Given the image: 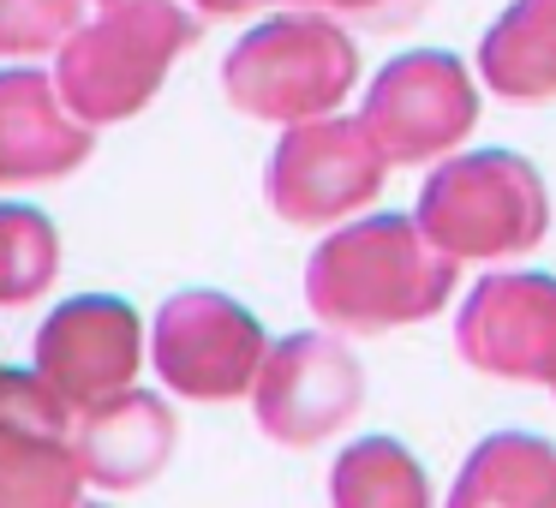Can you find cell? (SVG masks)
Returning <instances> with one entry per match:
<instances>
[{
  "label": "cell",
  "instance_id": "cell-20",
  "mask_svg": "<svg viewBox=\"0 0 556 508\" xmlns=\"http://www.w3.org/2000/svg\"><path fill=\"white\" fill-rule=\"evenodd\" d=\"M78 508H97V503H78Z\"/></svg>",
  "mask_w": 556,
  "mask_h": 508
},
{
  "label": "cell",
  "instance_id": "cell-18",
  "mask_svg": "<svg viewBox=\"0 0 556 508\" xmlns=\"http://www.w3.org/2000/svg\"><path fill=\"white\" fill-rule=\"evenodd\" d=\"M198 13H252V7H300L312 18H348V25H365V30H401L431 7V0H192Z\"/></svg>",
  "mask_w": 556,
  "mask_h": 508
},
{
  "label": "cell",
  "instance_id": "cell-19",
  "mask_svg": "<svg viewBox=\"0 0 556 508\" xmlns=\"http://www.w3.org/2000/svg\"><path fill=\"white\" fill-rule=\"evenodd\" d=\"M85 0H0V54L66 49Z\"/></svg>",
  "mask_w": 556,
  "mask_h": 508
},
{
  "label": "cell",
  "instance_id": "cell-9",
  "mask_svg": "<svg viewBox=\"0 0 556 508\" xmlns=\"http://www.w3.org/2000/svg\"><path fill=\"white\" fill-rule=\"evenodd\" d=\"M138 359H144L138 312L109 293H78L54 305L49 323L37 329V377L78 412L132 389Z\"/></svg>",
  "mask_w": 556,
  "mask_h": 508
},
{
  "label": "cell",
  "instance_id": "cell-8",
  "mask_svg": "<svg viewBox=\"0 0 556 508\" xmlns=\"http://www.w3.org/2000/svg\"><path fill=\"white\" fill-rule=\"evenodd\" d=\"M365 401V371L336 335H288L264 353V371L252 383V407L276 443L305 448L324 443L329 431L359 412Z\"/></svg>",
  "mask_w": 556,
  "mask_h": 508
},
{
  "label": "cell",
  "instance_id": "cell-15",
  "mask_svg": "<svg viewBox=\"0 0 556 508\" xmlns=\"http://www.w3.org/2000/svg\"><path fill=\"white\" fill-rule=\"evenodd\" d=\"M73 436L0 419V508H78Z\"/></svg>",
  "mask_w": 556,
  "mask_h": 508
},
{
  "label": "cell",
  "instance_id": "cell-11",
  "mask_svg": "<svg viewBox=\"0 0 556 508\" xmlns=\"http://www.w3.org/2000/svg\"><path fill=\"white\" fill-rule=\"evenodd\" d=\"M168 455H174V412L162 395H144V389H121V395L97 401L73 419L78 479L102 484V491H138L168 467Z\"/></svg>",
  "mask_w": 556,
  "mask_h": 508
},
{
  "label": "cell",
  "instance_id": "cell-13",
  "mask_svg": "<svg viewBox=\"0 0 556 508\" xmlns=\"http://www.w3.org/2000/svg\"><path fill=\"white\" fill-rule=\"evenodd\" d=\"M479 73L508 102L556 97V0H515L479 42Z\"/></svg>",
  "mask_w": 556,
  "mask_h": 508
},
{
  "label": "cell",
  "instance_id": "cell-12",
  "mask_svg": "<svg viewBox=\"0 0 556 508\" xmlns=\"http://www.w3.org/2000/svg\"><path fill=\"white\" fill-rule=\"evenodd\" d=\"M90 126L66 114L61 90L42 73H0V186L61 180L90 156Z\"/></svg>",
  "mask_w": 556,
  "mask_h": 508
},
{
  "label": "cell",
  "instance_id": "cell-2",
  "mask_svg": "<svg viewBox=\"0 0 556 508\" xmlns=\"http://www.w3.org/2000/svg\"><path fill=\"white\" fill-rule=\"evenodd\" d=\"M192 42L198 13L186 0H102V13L78 25L54 61V90L90 132L132 120Z\"/></svg>",
  "mask_w": 556,
  "mask_h": 508
},
{
  "label": "cell",
  "instance_id": "cell-17",
  "mask_svg": "<svg viewBox=\"0 0 556 508\" xmlns=\"http://www.w3.org/2000/svg\"><path fill=\"white\" fill-rule=\"evenodd\" d=\"M61 269V233L42 209L0 204V305H25Z\"/></svg>",
  "mask_w": 556,
  "mask_h": 508
},
{
  "label": "cell",
  "instance_id": "cell-3",
  "mask_svg": "<svg viewBox=\"0 0 556 508\" xmlns=\"http://www.w3.org/2000/svg\"><path fill=\"white\" fill-rule=\"evenodd\" d=\"M359 78V49L348 30L312 13H281L269 25L245 30L222 61V85L228 102L252 120L276 126H312L341 109V97Z\"/></svg>",
  "mask_w": 556,
  "mask_h": 508
},
{
  "label": "cell",
  "instance_id": "cell-5",
  "mask_svg": "<svg viewBox=\"0 0 556 508\" xmlns=\"http://www.w3.org/2000/svg\"><path fill=\"white\" fill-rule=\"evenodd\" d=\"M472 120H479V90H472L467 66L455 54H437V49H413L401 61H389L371 78L359 109L365 138L377 144V156L389 168L455 150L472 132Z\"/></svg>",
  "mask_w": 556,
  "mask_h": 508
},
{
  "label": "cell",
  "instance_id": "cell-6",
  "mask_svg": "<svg viewBox=\"0 0 556 508\" xmlns=\"http://www.w3.org/2000/svg\"><path fill=\"white\" fill-rule=\"evenodd\" d=\"M150 353H156V371L174 395L192 401H233L257 383L264 371V329L228 293H174L156 312V335H150Z\"/></svg>",
  "mask_w": 556,
  "mask_h": 508
},
{
  "label": "cell",
  "instance_id": "cell-1",
  "mask_svg": "<svg viewBox=\"0 0 556 508\" xmlns=\"http://www.w3.org/2000/svg\"><path fill=\"white\" fill-rule=\"evenodd\" d=\"M455 269L419 221L407 216H371L353 228L329 233L305 264V300H312L317 323L329 329H359V335H383V329L419 323V317L443 312L455 293Z\"/></svg>",
  "mask_w": 556,
  "mask_h": 508
},
{
  "label": "cell",
  "instance_id": "cell-10",
  "mask_svg": "<svg viewBox=\"0 0 556 508\" xmlns=\"http://www.w3.org/2000/svg\"><path fill=\"white\" fill-rule=\"evenodd\" d=\"M467 365L515 383L556 389V281L551 276H484L455 323Z\"/></svg>",
  "mask_w": 556,
  "mask_h": 508
},
{
  "label": "cell",
  "instance_id": "cell-16",
  "mask_svg": "<svg viewBox=\"0 0 556 508\" xmlns=\"http://www.w3.org/2000/svg\"><path fill=\"white\" fill-rule=\"evenodd\" d=\"M329 496L336 508H431L419 460L389 436H365L329 472Z\"/></svg>",
  "mask_w": 556,
  "mask_h": 508
},
{
  "label": "cell",
  "instance_id": "cell-4",
  "mask_svg": "<svg viewBox=\"0 0 556 508\" xmlns=\"http://www.w3.org/2000/svg\"><path fill=\"white\" fill-rule=\"evenodd\" d=\"M413 221L448 264H467V257L491 264V257H515L539 245V233L551 228V198L527 156L472 150L425 180Z\"/></svg>",
  "mask_w": 556,
  "mask_h": 508
},
{
  "label": "cell",
  "instance_id": "cell-7",
  "mask_svg": "<svg viewBox=\"0 0 556 508\" xmlns=\"http://www.w3.org/2000/svg\"><path fill=\"white\" fill-rule=\"evenodd\" d=\"M389 162L377 156V144L365 138L359 120H312L293 126L269 156V204L293 228H329V221L353 216L359 204H371L383 186Z\"/></svg>",
  "mask_w": 556,
  "mask_h": 508
},
{
  "label": "cell",
  "instance_id": "cell-14",
  "mask_svg": "<svg viewBox=\"0 0 556 508\" xmlns=\"http://www.w3.org/2000/svg\"><path fill=\"white\" fill-rule=\"evenodd\" d=\"M448 508H556V448L527 431L479 443Z\"/></svg>",
  "mask_w": 556,
  "mask_h": 508
}]
</instances>
